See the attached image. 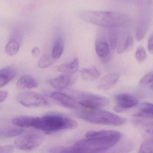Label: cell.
Masks as SVG:
<instances>
[{"label":"cell","mask_w":153,"mask_h":153,"mask_svg":"<svg viewBox=\"0 0 153 153\" xmlns=\"http://www.w3.org/2000/svg\"><path fill=\"white\" fill-rule=\"evenodd\" d=\"M33 118L32 116H18L13 118L11 122L14 125L19 128H31Z\"/></svg>","instance_id":"603a6c76"},{"label":"cell","mask_w":153,"mask_h":153,"mask_svg":"<svg viewBox=\"0 0 153 153\" xmlns=\"http://www.w3.org/2000/svg\"><path fill=\"white\" fill-rule=\"evenodd\" d=\"M9 95V93L7 91H1L0 92V102L5 101Z\"/></svg>","instance_id":"836d02e7"},{"label":"cell","mask_w":153,"mask_h":153,"mask_svg":"<svg viewBox=\"0 0 153 153\" xmlns=\"http://www.w3.org/2000/svg\"><path fill=\"white\" fill-rule=\"evenodd\" d=\"M119 78L120 75L118 73H109L101 79L98 83L97 88L102 91H108L117 83Z\"/></svg>","instance_id":"4fadbf2b"},{"label":"cell","mask_w":153,"mask_h":153,"mask_svg":"<svg viewBox=\"0 0 153 153\" xmlns=\"http://www.w3.org/2000/svg\"><path fill=\"white\" fill-rule=\"evenodd\" d=\"M39 85L38 80L30 75H25L20 77L17 82L16 86L18 89H32L36 88Z\"/></svg>","instance_id":"2e32d148"},{"label":"cell","mask_w":153,"mask_h":153,"mask_svg":"<svg viewBox=\"0 0 153 153\" xmlns=\"http://www.w3.org/2000/svg\"><path fill=\"white\" fill-rule=\"evenodd\" d=\"M18 74V71L16 68L12 67H6L0 71L1 87L5 86L11 80L15 78Z\"/></svg>","instance_id":"9a60e30c"},{"label":"cell","mask_w":153,"mask_h":153,"mask_svg":"<svg viewBox=\"0 0 153 153\" xmlns=\"http://www.w3.org/2000/svg\"><path fill=\"white\" fill-rule=\"evenodd\" d=\"M148 50L151 54H153V33L151 35L148 42Z\"/></svg>","instance_id":"d6a6232c"},{"label":"cell","mask_w":153,"mask_h":153,"mask_svg":"<svg viewBox=\"0 0 153 153\" xmlns=\"http://www.w3.org/2000/svg\"><path fill=\"white\" fill-rule=\"evenodd\" d=\"M78 123L71 118L59 114L51 113L42 117H33L31 128L42 131L46 133L76 128Z\"/></svg>","instance_id":"7a4b0ae2"},{"label":"cell","mask_w":153,"mask_h":153,"mask_svg":"<svg viewBox=\"0 0 153 153\" xmlns=\"http://www.w3.org/2000/svg\"><path fill=\"white\" fill-rule=\"evenodd\" d=\"M79 17L87 23L107 28L127 27L131 22L128 16L114 11L84 10Z\"/></svg>","instance_id":"6da1fadb"},{"label":"cell","mask_w":153,"mask_h":153,"mask_svg":"<svg viewBox=\"0 0 153 153\" xmlns=\"http://www.w3.org/2000/svg\"><path fill=\"white\" fill-rule=\"evenodd\" d=\"M115 100L117 105L114 109L118 112L131 109L138 104V101L135 97L127 94H118L115 95Z\"/></svg>","instance_id":"ba28073f"},{"label":"cell","mask_w":153,"mask_h":153,"mask_svg":"<svg viewBox=\"0 0 153 153\" xmlns=\"http://www.w3.org/2000/svg\"><path fill=\"white\" fill-rule=\"evenodd\" d=\"M149 19L146 18L141 19L139 21L136 27L135 38L138 42L142 41L147 33L149 26Z\"/></svg>","instance_id":"ac0fdd59"},{"label":"cell","mask_w":153,"mask_h":153,"mask_svg":"<svg viewBox=\"0 0 153 153\" xmlns=\"http://www.w3.org/2000/svg\"><path fill=\"white\" fill-rule=\"evenodd\" d=\"M64 50V44L62 38H58L56 39L53 45L51 55L55 60L60 58L63 53Z\"/></svg>","instance_id":"7402d4cb"},{"label":"cell","mask_w":153,"mask_h":153,"mask_svg":"<svg viewBox=\"0 0 153 153\" xmlns=\"http://www.w3.org/2000/svg\"><path fill=\"white\" fill-rule=\"evenodd\" d=\"M24 129L22 128H11L3 130L1 131V137L4 138L14 137L19 136L24 133Z\"/></svg>","instance_id":"d4e9b609"},{"label":"cell","mask_w":153,"mask_h":153,"mask_svg":"<svg viewBox=\"0 0 153 153\" xmlns=\"http://www.w3.org/2000/svg\"><path fill=\"white\" fill-rule=\"evenodd\" d=\"M56 60L54 59L51 55L45 54L41 57L38 62V66L39 68L42 69L46 68L53 64Z\"/></svg>","instance_id":"4316f807"},{"label":"cell","mask_w":153,"mask_h":153,"mask_svg":"<svg viewBox=\"0 0 153 153\" xmlns=\"http://www.w3.org/2000/svg\"><path fill=\"white\" fill-rule=\"evenodd\" d=\"M139 153H153V140H146L140 148Z\"/></svg>","instance_id":"f1b7e54d"},{"label":"cell","mask_w":153,"mask_h":153,"mask_svg":"<svg viewBox=\"0 0 153 153\" xmlns=\"http://www.w3.org/2000/svg\"><path fill=\"white\" fill-rule=\"evenodd\" d=\"M133 36L129 34H123L119 36L117 51L121 54L129 51L133 45Z\"/></svg>","instance_id":"5bb4252c"},{"label":"cell","mask_w":153,"mask_h":153,"mask_svg":"<svg viewBox=\"0 0 153 153\" xmlns=\"http://www.w3.org/2000/svg\"><path fill=\"white\" fill-rule=\"evenodd\" d=\"M87 138H98L115 140L119 142L123 137L121 132L114 130L90 131L85 134Z\"/></svg>","instance_id":"9c48e42d"},{"label":"cell","mask_w":153,"mask_h":153,"mask_svg":"<svg viewBox=\"0 0 153 153\" xmlns=\"http://www.w3.org/2000/svg\"><path fill=\"white\" fill-rule=\"evenodd\" d=\"M151 89H153V87L152 88H151Z\"/></svg>","instance_id":"d590c367"},{"label":"cell","mask_w":153,"mask_h":153,"mask_svg":"<svg viewBox=\"0 0 153 153\" xmlns=\"http://www.w3.org/2000/svg\"><path fill=\"white\" fill-rule=\"evenodd\" d=\"M76 115L80 119L94 124L119 126L126 123L127 120L123 117L111 112L97 109L88 111L78 112Z\"/></svg>","instance_id":"3957f363"},{"label":"cell","mask_w":153,"mask_h":153,"mask_svg":"<svg viewBox=\"0 0 153 153\" xmlns=\"http://www.w3.org/2000/svg\"><path fill=\"white\" fill-rule=\"evenodd\" d=\"M80 74L81 77L84 80L90 82L97 80L101 76V72L95 68L82 69Z\"/></svg>","instance_id":"ffe728a7"},{"label":"cell","mask_w":153,"mask_h":153,"mask_svg":"<svg viewBox=\"0 0 153 153\" xmlns=\"http://www.w3.org/2000/svg\"><path fill=\"white\" fill-rule=\"evenodd\" d=\"M80 99L79 105L89 109H97L99 107L109 105L110 101L107 97L91 93L78 92L76 94Z\"/></svg>","instance_id":"8992f818"},{"label":"cell","mask_w":153,"mask_h":153,"mask_svg":"<svg viewBox=\"0 0 153 153\" xmlns=\"http://www.w3.org/2000/svg\"><path fill=\"white\" fill-rule=\"evenodd\" d=\"M51 97L58 103L67 108L77 109L79 106V104L75 98L63 93L53 92L51 94Z\"/></svg>","instance_id":"8fae6325"},{"label":"cell","mask_w":153,"mask_h":153,"mask_svg":"<svg viewBox=\"0 0 153 153\" xmlns=\"http://www.w3.org/2000/svg\"><path fill=\"white\" fill-rule=\"evenodd\" d=\"M139 85L142 87L152 88L153 87V71H150L140 79Z\"/></svg>","instance_id":"83f0119b"},{"label":"cell","mask_w":153,"mask_h":153,"mask_svg":"<svg viewBox=\"0 0 153 153\" xmlns=\"http://www.w3.org/2000/svg\"><path fill=\"white\" fill-rule=\"evenodd\" d=\"M43 137L36 132H29L16 139L14 141L15 147L24 151H31L36 149L42 143Z\"/></svg>","instance_id":"5b68a950"},{"label":"cell","mask_w":153,"mask_h":153,"mask_svg":"<svg viewBox=\"0 0 153 153\" xmlns=\"http://www.w3.org/2000/svg\"><path fill=\"white\" fill-rule=\"evenodd\" d=\"M20 48V43L18 40L11 39L5 47V52L7 55L14 56L17 53Z\"/></svg>","instance_id":"cb8c5ba5"},{"label":"cell","mask_w":153,"mask_h":153,"mask_svg":"<svg viewBox=\"0 0 153 153\" xmlns=\"http://www.w3.org/2000/svg\"><path fill=\"white\" fill-rule=\"evenodd\" d=\"M146 53L143 46H139L137 48L135 53V57L138 62L142 63L146 58Z\"/></svg>","instance_id":"f546056e"},{"label":"cell","mask_w":153,"mask_h":153,"mask_svg":"<svg viewBox=\"0 0 153 153\" xmlns=\"http://www.w3.org/2000/svg\"><path fill=\"white\" fill-rule=\"evenodd\" d=\"M79 66L78 58H76L69 63H65L59 65L56 68V70L64 74L70 75L76 73Z\"/></svg>","instance_id":"d6986e66"},{"label":"cell","mask_w":153,"mask_h":153,"mask_svg":"<svg viewBox=\"0 0 153 153\" xmlns=\"http://www.w3.org/2000/svg\"><path fill=\"white\" fill-rule=\"evenodd\" d=\"M118 142L110 140L85 138L79 140L72 146L76 153H102L111 149Z\"/></svg>","instance_id":"277c9868"},{"label":"cell","mask_w":153,"mask_h":153,"mask_svg":"<svg viewBox=\"0 0 153 153\" xmlns=\"http://www.w3.org/2000/svg\"><path fill=\"white\" fill-rule=\"evenodd\" d=\"M14 151V147L11 145H6L0 147V153H10Z\"/></svg>","instance_id":"1f68e13d"},{"label":"cell","mask_w":153,"mask_h":153,"mask_svg":"<svg viewBox=\"0 0 153 153\" xmlns=\"http://www.w3.org/2000/svg\"><path fill=\"white\" fill-rule=\"evenodd\" d=\"M32 53L33 56L37 57L40 53V50L37 47H35L32 50Z\"/></svg>","instance_id":"e575fe53"},{"label":"cell","mask_w":153,"mask_h":153,"mask_svg":"<svg viewBox=\"0 0 153 153\" xmlns=\"http://www.w3.org/2000/svg\"><path fill=\"white\" fill-rule=\"evenodd\" d=\"M96 52L98 57L105 62L110 59V47L109 42L104 36H101L97 38L95 44Z\"/></svg>","instance_id":"30bf717a"},{"label":"cell","mask_w":153,"mask_h":153,"mask_svg":"<svg viewBox=\"0 0 153 153\" xmlns=\"http://www.w3.org/2000/svg\"><path fill=\"white\" fill-rule=\"evenodd\" d=\"M139 112L134 114L137 117H145L153 119V104L145 102L140 104Z\"/></svg>","instance_id":"44dd1931"},{"label":"cell","mask_w":153,"mask_h":153,"mask_svg":"<svg viewBox=\"0 0 153 153\" xmlns=\"http://www.w3.org/2000/svg\"><path fill=\"white\" fill-rule=\"evenodd\" d=\"M48 82L53 87L61 90L66 88L70 85L71 78L68 74H64L50 79Z\"/></svg>","instance_id":"e0dca14e"},{"label":"cell","mask_w":153,"mask_h":153,"mask_svg":"<svg viewBox=\"0 0 153 153\" xmlns=\"http://www.w3.org/2000/svg\"><path fill=\"white\" fill-rule=\"evenodd\" d=\"M110 28L111 29L109 30L108 32V41L111 49L112 50H114L117 48L119 35L117 31L115 29L116 27Z\"/></svg>","instance_id":"484cf974"},{"label":"cell","mask_w":153,"mask_h":153,"mask_svg":"<svg viewBox=\"0 0 153 153\" xmlns=\"http://www.w3.org/2000/svg\"><path fill=\"white\" fill-rule=\"evenodd\" d=\"M49 151L51 153H68L72 152L75 153V150L73 146L68 147H54L50 149Z\"/></svg>","instance_id":"4dcf8cb0"},{"label":"cell","mask_w":153,"mask_h":153,"mask_svg":"<svg viewBox=\"0 0 153 153\" xmlns=\"http://www.w3.org/2000/svg\"><path fill=\"white\" fill-rule=\"evenodd\" d=\"M133 124L146 140H153V122L136 120Z\"/></svg>","instance_id":"7c38bea8"},{"label":"cell","mask_w":153,"mask_h":153,"mask_svg":"<svg viewBox=\"0 0 153 153\" xmlns=\"http://www.w3.org/2000/svg\"><path fill=\"white\" fill-rule=\"evenodd\" d=\"M18 102L25 107L36 108L45 106L48 102L42 96L35 92H26L17 96Z\"/></svg>","instance_id":"52a82bcc"}]
</instances>
